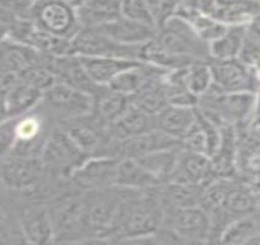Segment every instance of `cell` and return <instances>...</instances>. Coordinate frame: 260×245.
Returning <instances> with one entry per match:
<instances>
[{
    "label": "cell",
    "mask_w": 260,
    "mask_h": 245,
    "mask_svg": "<svg viewBox=\"0 0 260 245\" xmlns=\"http://www.w3.org/2000/svg\"><path fill=\"white\" fill-rule=\"evenodd\" d=\"M164 220L165 209L155 189L138 191L122 202L103 239L132 241L152 238L162 228Z\"/></svg>",
    "instance_id": "cell-1"
},
{
    "label": "cell",
    "mask_w": 260,
    "mask_h": 245,
    "mask_svg": "<svg viewBox=\"0 0 260 245\" xmlns=\"http://www.w3.org/2000/svg\"><path fill=\"white\" fill-rule=\"evenodd\" d=\"M84 194L85 191L69 182L47 205L54 229V241L92 239L85 214Z\"/></svg>",
    "instance_id": "cell-2"
},
{
    "label": "cell",
    "mask_w": 260,
    "mask_h": 245,
    "mask_svg": "<svg viewBox=\"0 0 260 245\" xmlns=\"http://www.w3.org/2000/svg\"><path fill=\"white\" fill-rule=\"evenodd\" d=\"M258 94L221 93L210 88L208 93L200 97L198 109L218 128L230 125L239 129L250 122Z\"/></svg>",
    "instance_id": "cell-3"
},
{
    "label": "cell",
    "mask_w": 260,
    "mask_h": 245,
    "mask_svg": "<svg viewBox=\"0 0 260 245\" xmlns=\"http://www.w3.org/2000/svg\"><path fill=\"white\" fill-rule=\"evenodd\" d=\"M156 235L168 245L215 241L212 239L211 217L202 206L165 211L164 224Z\"/></svg>",
    "instance_id": "cell-4"
},
{
    "label": "cell",
    "mask_w": 260,
    "mask_h": 245,
    "mask_svg": "<svg viewBox=\"0 0 260 245\" xmlns=\"http://www.w3.org/2000/svg\"><path fill=\"white\" fill-rule=\"evenodd\" d=\"M140 190H133L122 187H111L100 190L86 191L84 194L85 214L91 237L94 240H102L116 217L118 208L124 200Z\"/></svg>",
    "instance_id": "cell-5"
},
{
    "label": "cell",
    "mask_w": 260,
    "mask_h": 245,
    "mask_svg": "<svg viewBox=\"0 0 260 245\" xmlns=\"http://www.w3.org/2000/svg\"><path fill=\"white\" fill-rule=\"evenodd\" d=\"M155 42L162 49L179 57L210 61V44L181 17L173 16L157 29Z\"/></svg>",
    "instance_id": "cell-6"
},
{
    "label": "cell",
    "mask_w": 260,
    "mask_h": 245,
    "mask_svg": "<svg viewBox=\"0 0 260 245\" xmlns=\"http://www.w3.org/2000/svg\"><path fill=\"white\" fill-rule=\"evenodd\" d=\"M31 21L47 33L72 41L82 28L74 2L64 0L34 2Z\"/></svg>",
    "instance_id": "cell-7"
},
{
    "label": "cell",
    "mask_w": 260,
    "mask_h": 245,
    "mask_svg": "<svg viewBox=\"0 0 260 245\" xmlns=\"http://www.w3.org/2000/svg\"><path fill=\"white\" fill-rule=\"evenodd\" d=\"M15 143L9 153L40 157L57 123L41 103L28 113L15 118Z\"/></svg>",
    "instance_id": "cell-8"
},
{
    "label": "cell",
    "mask_w": 260,
    "mask_h": 245,
    "mask_svg": "<svg viewBox=\"0 0 260 245\" xmlns=\"http://www.w3.org/2000/svg\"><path fill=\"white\" fill-rule=\"evenodd\" d=\"M40 157L44 169L68 179L90 158L58 125L52 130Z\"/></svg>",
    "instance_id": "cell-9"
},
{
    "label": "cell",
    "mask_w": 260,
    "mask_h": 245,
    "mask_svg": "<svg viewBox=\"0 0 260 245\" xmlns=\"http://www.w3.org/2000/svg\"><path fill=\"white\" fill-rule=\"evenodd\" d=\"M210 67L212 74L211 90L221 93H259V74L241 59L210 60Z\"/></svg>",
    "instance_id": "cell-10"
},
{
    "label": "cell",
    "mask_w": 260,
    "mask_h": 245,
    "mask_svg": "<svg viewBox=\"0 0 260 245\" xmlns=\"http://www.w3.org/2000/svg\"><path fill=\"white\" fill-rule=\"evenodd\" d=\"M41 106L59 125L67 120L91 114L93 99L90 94L55 82L43 92Z\"/></svg>",
    "instance_id": "cell-11"
},
{
    "label": "cell",
    "mask_w": 260,
    "mask_h": 245,
    "mask_svg": "<svg viewBox=\"0 0 260 245\" xmlns=\"http://www.w3.org/2000/svg\"><path fill=\"white\" fill-rule=\"evenodd\" d=\"M141 47L124 46L100 28H81L73 40L74 55L90 58H116L140 61Z\"/></svg>",
    "instance_id": "cell-12"
},
{
    "label": "cell",
    "mask_w": 260,
    "mask_h": 245,
    "mask_svg": "<svg viewBox=\"0 0 260 245\" xmlns=\"http://www.w3.org/2000/svg\"><path fill=\"white\" fill-rule=\"evenodd\" d=\"M44 166L38 156L8 153L2 157V188L22 191L34 187L43 177Z\"/></svg>",
    "instance_id": "cell-13"
},
{
    "label": "cell",
    "mask_w": 260,
    "mask_h": 245,
    "mask_svg": "<svg viewBox=\"0 0 260 245\" xmlns=\"http://www.w3.org/2000/svg\"><path fill=\"white\" fill-rule=\"evenodd\" d=\"M119 161L112 157H90L74 170L70 182L85 193L116 187Z\"/></svg>",
    "instance_id": "cell-14"
},
{
    "label": "cell",
    "mask_w": 260,
    "mask_h": 245,
    "mask_svg": "<svg viewBox=\"0 0 260 245\" xmlns=\"http://www.w3.org/2000/svg\"><path fill=\"white\" fill-rule=\"evenodd\" d=\"M43 57L44 64L59 84H64L90 96H93L101 87L92 81L78 55L54 57L43 54Z\"/></svg>",
    "instance_id": "cell-15"
},
{
    "label": "cell",
    "mask_w": 260,
    "mask_h": 245,
    "mask_svg": "<svg viewBox=\"0 0 260 245\" xmlns=\"http://www.w3.org/2000/svg\"><path fill=\"white\" fill-rule=\"evenodd\" d=\"M204 14L224 26L248 25L260 14V2H198Z\"/></svg>",
    "instance_id": "cell-16"
},
{
    "label": "cell",
    "mask_w": 260,
    "mask_h": 245,
    "mask_svg": "<svg viewBox=\"0 0 260 245\" xmlns=\"http://www.w3.org/2000/svg\"><path fill=\"white\" fill-rule=\"evenodd\" d=\"M211 158L203 153L185 151L182 149L178 163L170 183L209 185L216 179Z\"/></svg>",
    "instance_id": "cell-17"
},
{
    "label": "cell",
    "mask_w": 260,
    "mask_h": 245,
    "mask_svg": "<svg viewBox=\"0 0 260 245\" xmlns=\"http://www.w3.org/2000/svg\"><path fill=\"white\" fill-rule=\"evenodd\" d=\"M179 146L181 143L178 140L156 129L147 134L118 143L117 157L118 159H139L151 153L176 149Z\"/></svg>",
    "instance_id": "cell-18"
},
{
    "label": "cell",
    "mask_w": 260,
    "mask_h": 245,
    "mask_svg": "<svg viewBox=\"0 0 260 245\" xmlns=\"http://www.w3.org/2000/svg\"><path fill=\"white\" fill-rule=\"evenodd\" d=\"M17 217L23 234L32 245H52L54 243V229L47 205L28 206L23 208Z\"/></svg>",
    "instance_id": "cell-19"
},
{
    "label": "cell",
    "mask_w": 260,
    "mask_h": 245,
    "mask_svg": "<svg viewBox=\"0 0 260 245\" xmlns=\"http://www.w3.org/2000/svg\"><path fill=\"white\" fill-rule=\"evenodd\" d=\"M43 92L28 86L20 80L16 85L2 91V120L28 113L42 101Z\"/></svg>",
    "instance_id": "cell-20"
},
{
    "label": "cell",
    "mask_w": 260,
    "mask_h": 245,
    "mask_svg": "<svg viewBox=\"0 0 260 245\" xmlns=\"http://www.w3.org/2000/svg\"><path fill=\"white\" fill-rule=\"evenodd\" d=\"M208 185L166 183L155 188L165 211L202 206L204 194Z\"/></svg>",
    "instance_id": "cell-21"
},
{
    "label": "cell",
    "mask_w": 260,
    "mask_h": 245,
    "mask_svg": "<svg viewBox=\"0 0 260 245\" xmlns=\"http://www.w3.org/2000/svg\"><path fill=\"white\" fill-rule=\"evenodd\" d=\"M82 28H97L122 16V2L116 0H85L74 2Z\"/></svg>",
    "instance_id": "cell-22"
},
{
    "label": "cell",
    "mask_w": 260,
    "mask_h": 245,
    "mask_svg": "<svg viewBox=\"0 0 260 245\" xmlns=\"http://www.w3.org/2000/svg\"><path fill=\"white\" fill-rule=\"evenodd\" d=\"M174 16L181 17L182 20L187 21L199 34L200 38L209 44L222 36L227 29V26L204 14L198 2L178 3Z\"/></svg>",
    "instance_id": "cell-23"
},
{
    "label": "cell",
    "mask_w": 260,
    "mask_h": 245,
    "mask_svg": "<svg viewBox=\"0 0 260 245\" xmlns=\"http://www.w3.org/2000/svg\"><path fill=\"white\" fill-rule=\"evenodd\" d=\"M100 28L103 33L124 46L141 47L156 37L157 29L120 16Z\"/></svg>",
    "instance_id": "cell-24"
},
{
    "label": "cell",
    "mask_w": 260,
    "mask_h": 245,
    "mask_svg": "<svg viewBox=\"0 0 260 245\" xmlns=\"http://www.w3.org/2000/svg\"><path fill=\"white\" fill-rule=\"evenodd\" d=\"M167 70L161 69V67L155 66V65L140 61L135 66L130 67L129 70L124 72L122 75L118 76L109 85V87L132 98L139 91L143 90L149 82H151L152 80L164 78V76L167 75Z\"/></svg>",
    "instance_id": "cell-25"
},
{
    "label": "cell",
    "mask_w": 260,
    "mask_h": 245,
    "mask_svg": "<svg viewBox=\"0 0 260 245\" xmlns=\"http://www.w3.org/2000/svg\"><path fill=\"white\" fill-rule=\"evenodd\" d=\"M92 99L93 106L91 113L108 126L116 123L132 107V98L129 96L117 92L109 86L100 87L92 96Z\"/></svg>",
    "instance_id": "cell-26"
},
{
    "label": "cell",
    "mask_w": 260,
    "mask_h": 245,
    "mask_svg": "<svg viewBox=\"0 0 260 245\" xmlns=\"http://www.w3.org/2000/svg\"><path fill=\"white\" fill-rule=\"evenodd\" d=\"M42 53L35 51L25 44L14 42L11 40H2V51H0V67L2 72L20 75L42 60Z\"/></svg>",
    "instance_id": "cell-27"
},
{
    "label": "cell",
    "mask_w": 260,
    "mask_h": 245,
    "mask_svg": "<svg viewBox=\"0 0 260 245\" xmlns=\"http://www.w3.org/2000/svg\"><path fill=\"white\" fill-rule=\"evenodd\" d=\"M156 117L149 116L132 104L116 123L109 125V132L117 141H125L156 130Z\"/></svg>",
    "instance_id": "cell-28"
},
{
    "label": "cell",
    "mask_w": 260,
    "mask_h": 245,
    "mask_svg": "<svg viewBox=\"0 0 260 245\" xmlns=\"http://www.w3.org/2000/svg\"><path fill=\"white\" fill-rule=\"evenodd\" d=\"M79 58L90 78L99 86H109L118 76L140 63L139 60L116 58Z\"/></svg>",
    "instance_id": "cell-29"
},
{
    "label": "cell",
    "mask_w": 260,
    "mask_h": 245,
    "mask_svg": "<svg viewBox=\"0 0 260 245\" xmlns=\"http://www.w3.org/2000/svg\"><path fill=\"white\" fill-rule=\"evenodd\" d=\"M197 122V108H182L168 104L156 116V128L181 143Z\"/></svg>",
    "instance_id": "cell-30"
},
{
    "label": "cell",
    "mask_w": 260,
    "mask_h": 245,
    "mask_svg": "<svg viewBox=\"0 0 260 245\" xmlns=\"http://www.w3.org/2000/svg\"><path fill=\"white\" fill-rule=\"evenodd\" d=\"M247 25L229 26L226 32L210 43V58L211 60H232L241 57L246 44Z\"/></svg>",
    "instance_id": "cell-31"
},
{
    "label": "cell",
    "mask_w": 260,
    "mask_h": 245,
    "mask_svg": "<svg viewBox=\"0 0 260 245\" xmlns=\"http://www.w3.org/2000/svg\"><path fill=\"white\" fill-rule=\"evenodd\" d=\"M259 238L260 216L255 211L230 223L221 233L218 245H246Z\"/></svg>",
    "instance_id": "cell-32"
},
{
    "label": "cell",
    "mask_w": 260,
    "mask_h": 245,
    "mask_svg": "<svg viewBox=\"0 0 260 245\" xmlns=\"http://www.w3.org/2000/svg\"><path fill=\"white\" fill-rule=\"evenodd\" d=\"M118 187L147 191L159 187V183L141 166L137 159H120L117 173Z\"/></svg>",
    "instance_id": "cell-33"
},
{
    "label": "cell",
    "mask_w": 260,
    "mask_h": 245,
    "mask_svg": "<svg viewBox=\"0 0 260 245\" xmlns=\"http://www.w3.org/2000/svg\"><path fill=\"white\" fill-rule=\"evenodd\" d=\"M182 147L179 146L144 156L137 161L159 183V185H162L170 183L171 177L178 163Z\"/></svg>",
    "instance_id": "cell-34"
},
{
    "label": "cell",
    "mask_w": 260,
    "mask_h": 245,
    "mask_svg": "<svg viewBox=\"0 0 260 245\" xmlns=\"http://www.w3.org/2000/svg\"><path fill=\"white\" fill-rule=\"evenodd\" d=\"M165 78L166 76L149 82L143 90L132 97V104L149 116H157L168 106Z\"/></svg>",
    "instance_id": "cell-35"
},
{
    "label": "cell",
    "mask_w": 260,
    "mask_h": 245,
    "mask_svg": "<svg viewBox=\"0 0 260 245\" xmlns=\"http://www.w3.org/2000/svg\"><path fill=\"white\" fill-rule=\"evenodd\" d=\"M188 88L198 97L208 93L212 86V74L210 61H195L187 67Z\"/></svg>",
    "instance_id": "cell-36"
},
{
    "label": "cell",
    "mask_w": 260,
    "mask_h": 245,
    "mask_svg": "<svg viewBox=\"0 0 260 245\" xmlns=\"http://www.w3.org/2000/svg\"><path fill=\"white\" fill-rule=\"evenodd\" d=\"M120 10H122V16L125 17V19L156 28L147 2H143V0H126V2H122Z\"/></svg>",
    "instance_id": "cell-37"
},
{
    "label": "cell",
    "mask_w": 260,
    "mask_h": 245,
    "mask_svg": "<svg viewBox=\"0 0 260 245\" xmlns=\"http://www.w3.org/2000/svg\"><path fill=\"white\" fill-rule=\"evenodd\" d=\"M151 11L156 29L161 28L168 20L172 19L176 14V8L178 3L173 2H147Z\"/></svg>",
    "instance_id": "cell-38"
},
{
    "label": "cell",
    "mask_w": 260,
    "mask_h": 245,
    "mask_svg": "<svg viewBox=\"0 0 260 245\" xmlns=\"http://www.w3.org/2000/svg\"><path fill=\"white\" fill-rule=\"evenodd\" d=\"M124 245H168L165 243L162 239H159L157 235L152 238L140 239V240H132V241H123Z\"/></svg>",
    "instance_id": "cell-39"
},
{
    "label": "cell",
    "mask_w": 260,
    "mask_h": 245,
    "mask_svg": "<svg viewBox=\"0 0 260 245\" xmlns=\"http://www.w3.org/2000/svg\"><path fill=\"white\" fill-rule=\"evenodd\" d=\"M52 245H97V240H94V239H84V240L54 241Z\"/></svg>",
    "instance_id": "cell-40"
},
{
    "label": "cell",
    "mask_w": 260,
    "mask_h": 245,
    "mask_svg": "<svg viewBox=\"0 0 260 245\" xmlns=\"http://www.w3.org/2000/svg\"><path fill=\"white\" fill-rule=\"evenodd\" d=\"M97 245H124L123 241L113 240V239H103V240H97Z\"/></svg>",
    "instance_id": "cell-41"
},
{
    "label": "cell",
    "mask_w": 260,
    "mask_h": 245,
    "mask_svg": "<svg viewBox=\"0 0 260 245\" xmlns=\"http://www.w3.org/2000/svg\"><path fill=\"white\" fill-rule=\"evenodd\" d=\"M256 212H258L260 216V193L258 194V200H256Z\"/></svg>",
    "instance_id": "cell-42"
},
{
    "label": "cell",
    "mask_w": 260,
    "mask_h": 245,
    "mask_svg": "<svg viewBox=\"0 0 260 245\" xmlns=\"http://www.w3.org/2000/svg\"><path fill=\"white\" fill-rule=\"evenodd\" d=\"M246 245H260V238L259 239H255V240L250 241V243H248Z\"/></svg>",
    "instance_id": "cell-43"
}]
</instances>
